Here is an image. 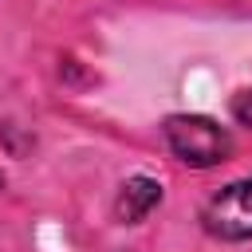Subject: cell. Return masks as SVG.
Returning a JSON list of instances; mask_svg holds the SVG:
<instances>
[{
	"label": "cell",
	"instance_id": "1",
	"mask_svg": "<svg viewBox=\"0 0 252 252\" xmlns=\"http://www.w3.org/2000/svg\"><path fill=\"white\" fill-rule=\"evenodd\" d=\"M165 142L169 150L193 165V169H209V165H220L228 154H232V138L224 126H217L213 118L205 114H169L165 118Z\"/></svg>",
	"mask_w": 252,
	"mask_h": 252
},
{
	"label": "cell",
	"instance_id": "5",
	"mask_svg": "<svg viewBox=\"0 0 252 252\" xmlns=\"http://www.w3.org/2000/svg\"><path fill=\"white\" fill-rule=\"evenodd\" d=\"M0 189H4V173H0Z\"/></svg>",
	"mask_w": 252,
	"mask_h": 252
},
{
	"label": "cell",
	"instance_id": "4",
	"mask_svg": "<svg viewBox=\"0 0 252 252\" xmlns=\"http://www.w3.org/2000/svg\"><path fill=\"white\" fill-rule=\"evenodd\" d=\"M228 110H232V118H236L240 126L252 130V91H236L232 102H228Z\"/></svg>",
	"mask_w": 252,
	"mask_h": 252
},
{
	"label": "cell",
	"instance_id": "3",
	"mask_svg": "<svg viewBox=\"0 0 252 252\" xmlns=\"http://www.w3.org/2000/svg\"><path fill=\"white\" fill-rule=\"evenodd\" d=\"M158 205H161V181H154V177H146V173H134V177L118 189L114 217H118L122 224H138V220H146Z\"/></svg>",
	"mask_w": 252,
	"mask_h": 252
},
{
	"label": "cell",
	"instance_id": "2",
	"mask_svg": "<svg viewBox=\"0 0 252 252\" xmlns=\"http://www.w3.org/2000/svg\"><path fill=\"white\" fill-rule=\"evenodd\" d=\"M201 224L217 240H252V173L224 185L205 205Z\"/></svg>",
	"mask_w": 252,
	"mask_h": 252
}]
</instances>
